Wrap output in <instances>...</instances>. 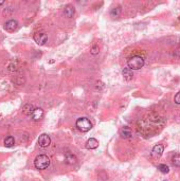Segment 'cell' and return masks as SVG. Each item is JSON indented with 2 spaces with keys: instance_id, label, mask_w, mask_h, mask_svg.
Segmentation results:
<instances>
[{
  "instance_id": "cell-9",
  "label": "cell",
  "mask_w": 180,
  "mask_h": 181,
  "mask_svg": "<svg viewBox=\"0 0 180 181\" xmlns=\"http://www.w3.org/2000/svg\"><path fill=\"white\" fill-rule=\"evenodd\" d=\"M86 147L88 149H96V148H98V147H99V141L96 139V138H90V139L87 141Z\"/></svg>"
},
{
  "instance_id": "cell-21",
  "label": "cell",
  "mask_w": 180,
  "mask_h": 181,
  "mask_svg": "<svg viewBox=\"0 0 180 181\" xmlns=\"http://www.w3.org/2000/svg\"><path fill=\"white\" fill-rule=\"evenodd\" d=\"M175 56H177V57L180 58V47L178 48V49H176V51H175Z\"/></svg>"
},
{
  "instance_id": "cell-4",
  "label": "cell",
  "mask_w": 180,
  "mask_h": 181,
  "mask_svg": "<svg viewBox=\"0 0 180 181\" xmlns=\"http://www.w3.org/2000/svg\"><path fill=\"white\" fill-rule=\"evenodd\" d=\"M17 28H18V22H17L15 19H10V20H7V22L4 23V30L10 33L16 31Z\"/></svg>"
},
{
  "instance_id": "cell-16",
  "label": "cell",
  "mask_w": 180,
  "mask_h": 181,
  "mask_svg": "<svg viewBox=\"0 0 180 181\" xmlns=\"http://www.w3.org/2000/svg\"><path fill=\"white\" fill-rule=\"evenodd\" d=\"M120 14H121V7H117L111 9L110 11V16L111 17H119Z\"/></svg>"
},
{
  "instance_id": "cell-14",
  "label": "cell",
  "mask_w": 180,
  "mask_h": 181,
  "mask_svg": "<svg viewBox=\"0 0 180 181\" xmlns=\"http://www.w3.org/2000/svg\"><path fill=\"white\" fill-rule=\"evenodd\" d=\"M14 144H15V139H14V137H12V136H7V137L4 139V146L5 147H12V146H14Z\"/></svg>"
},
{
  "instance_id": "cell-5",
  "label": "cell",
  "mask_w": 180,
  "mask_h": 181,
  "mask_svg": "<svg viewBox=\"0 0 180 181\" xmlns=\"http://www.w3.org/2000/svg\"><path fill=\"white\" fill-rule=\"evenodd\" d=\"M38 144L40 147H48L51 144V138L47 134H42L38 138Z\"/></svg>"
},
{
  "instance_id": "cell-2",
  "label": "cell",
  "mask_w": 180,
  "mask_h": 181,
  "mask_svg": "<svg viewBox=\"0 0 180 181\" xmlns=\"http://www.w3.org/2000/svg\"><path fill=\"white\" fill-rule=\"evenodd\" d=\"M34 165L37 170H44L50 165V159L46 155H39L35 158Z\"/></svg>"
},
{
  "instance_id": "cell-6",
  "label": "cell",
  "mask_w": 180,
  "mask_h": 181,
  "mask_svg": "<svg viewBox=\"0 0 180 181\" xmlns=\"http://www.w3.org/2000/svg\"><path fill=\"white\" fill-rule=\"evenodd\" d=\"M34 40H35V42L37 45H39V46H44L46 42H48V36L46 33H36L35 35H34Z\"/></svg>"
},
{
  "instance_id": "cell-15",
  "label": "cell",
  "mask_w": 180,
  "mask_h": 181,
  "mask_svg": "<svg viewBox=\"0 0 180 181\" xmlns=\"http://www.w3.org/2000/svg\"><path fill=\"white\" fill-rule=\"evenodd\" d=\"M34 109H35V107L33 106L32 104H27V105H24V109H22V111H24V113L28 114V116H31V114H32V112H33V110H34Z\"/></svg>"
},
{
  "instance_id": "cell-13",
  "label": "cell",
  "mask_w": 180,
  "mask_h": 181,
  "mask_svg": "<svg viewBox=\"0 0 180 181\" xmlns=\"http://www.w3.org/2000/svg\"><path fill=\"white\" fill-rule=\"evenodd\" d=\"M65 161H66V163H68V164H74V163H76L77 159L73 154L67 153L65 156Z\"/></svg>"
},
{
  "instance_id": "cell-19",
  "label": "cell",
  "mask_w": 180,
  "mask_h": 181,
  "mask_svg": "<svg viewBox=\"0 0 180 181\" xmlns=\"http://www.w3.org/2000/svg\"><path fill=\"white\" fill-rule=\"evenodd\" d=\"M99 52H100V49H99L98 45H94L91 48V50H90V53H91L92 55H96V54H99Z\"/></svg>"
},
{
  "instance_id": "cell-17",
  "label": "cell",
  "mask_w": 180,
  "mask_h": 181,
  "mask_svg": "<svg viewBox=\"0 0 180 181\" xmlns=\"http://www.w3.org/2000/svg\"><path fill=\"white\" fill-rule=\"evenodd\" d=\"M172 163L174 166L180 167V154H176L175 156H173L172 158Z\"/></svg>"
},
{
  "instance_id": "cell-1",
  "label": "cell",
  "mask_w": 180,
  "mask_h": 181,
  "mask_svg": "<svg viewBox=\"0 0 180 181\" xmlns=\"http://www.w3.org/2000/svg\"><path fill=\"white\" fill-rule=\"evenodd\" d=\"M127 66L131 70H139L144 66V59H143V57H141L139 55L131 56L127 60Z\"/></svg>"
},
{
  "instance_id": "cell-11",
  "label": "cell",
  "mask_w": 180,
  "mask_h": 181,
  "mask_svg": "<svg viewBox=\"0 0 180 181\" xmlns=\"http://www.w3.org/2000/svg\"><path fill=\"white\" fill-rule=\"evenodd\" d=\"M120 135H121L122 138H130L131 136H133V131H131V129L129 127H127V126H125V127H123L121 130H120Z\"/></svg>"
},
{
  "instance_id": "cell-24",
  "label": "cell",
  "mask_w": 180,
  "mask_h": 181,
  "mask_svg": "<svg viewBox=\"0 0 180 181\" xmlns=\"http://www.w3.org/2000/svg\"><path fill=\"white\" fill-rule=\"evenodd\" d=\"M164 181H165V180H164Z\"/></svg>"
},
{
  "instance_id": "cell-18",
  "label": "cell",
  "mask_w": 180,
  "mask_h": 181,
  "mask_svg": "<svg viewBox=\"0 0 180 181\" xmlns=\"http://www.w3.org/2000/svg\"><path fill=\"white\" fill-rule=\"evenodd\" d=\"M158 170L162 173V174H167L170 172V167L166 164H159L158 165Z\"/></svg>"
},
{
  "instance_id": "cell-22",
  "label": "cell",
  "mask_w": 180,
  "mask_h": 181,
  "mask_svg": "<svg viewBox=\"0 0 180 181\" xmlns=\"http://www.w3.org/2000/svg\"><path fill=\"white\" fill-rule=\"evenodd\" d=\"M4 3V1H0V5H2Z\"/></svg>"
},
{
  "instance_id": "cell-3",
  "label": "cell",
  "mask_w": 180,
  "mask_h": 181,
  "mask_svg": "<svg viewBox=\"0 0 180 181\" xmlns=\"http://www.w3.org/2000/svg\"><path fill=\"white\" fill-rule=\"evenodd\" d=\"M76 127L83 132H87L92 128V123L87 118H80L76 121Z\"/></svg>"
},
{
  "instance_id": "cell-12",
  "label": "cell",
  "mask_w": 180,
  "mask_h": 181,
  "mask_svg": "<svg viewBox=\"0 0 180 181\" xmlns=\"http://www.w3.org/2000/svg\"><path fill=\"white\" fill-rule=\"evenodd\" d=\"M122 75H123V77H124L126 81H130V79H133V70L129 69L128 67L127 68H124V69L122 70Z\"/></svg>"
},
{
  "instance_id": "cell-10",
  "label": "cell",
  "mask_w": 180,
  "mask_h": 181,
  "mask_svg": "<svg viewBox=\"0 0 180 181\" xmlns=\"http://www.w3.org/2000/svg\"><path fill=\"white\" fill-rule=\"evenodd\" d=\"M64 14H65L66 17H68V18H72L75 14V9L72 7V5H67L64 10Z\"/></svg>"
},
{
  "instance_id": "cell-20",
  "label": "cell",
  "mask_w": 180,
  "mask_h": 181,
  "mask_svg": "<svg viewBox=\"0 0 180 181\" xmlns=\"http://www.w3.org/2000/svg\"><path fill=\"white\" fill-rule=\"evenodd\" d=\"M174 101H175L176 104L180 105V91H179V92H178V93H176L175 99H174Z\"/></svg>"
},
{
  "instance_id": "cell-8",
  "label": "cell",
  "mask_w": 180,
  "mask_h": 181,
  "mask_svg": "<svg viewBox=\"0 0 180 181\" xmlns=\"http://www.w3.org/2000/svg\"><path fill=\"white\" fill-rule=\"evenodd\" d=\"M31 118H32L33 121H40L42 118H44V110L41 108H35L33 110L32 114H31Z\"/></svg>"
},
{
  "instance_id": "cell-23",
  "label": "cell",
  "mask_w": 180,
  "mask_h": 181,
  "mask_svg": "<svg viewBox=\"0 0 180 181\" xmlns=\"http://www.w3.org/2000/svg\"><path fill=\"white\" fill-rule=\"evenodd\" d=\"M0 116H1V113H0Z\"/></svg>"
},
{
  "instance_id": "cell-7",
  "label": "cell",
  "mask_w": 180,
  "mask_h": 181,
  "mask_svg": "<svg viewBox=\"0 0 180 181\" xmlns=\"http://www.w3.org/2000/svg\"><path fill=\"white\" fill-rule=\"evenodd\" d=\"M164 151V146L162 144H157L153 147V151H152V156L154 158H160L163 154Z\"/></svg>"
}]
</instances>
